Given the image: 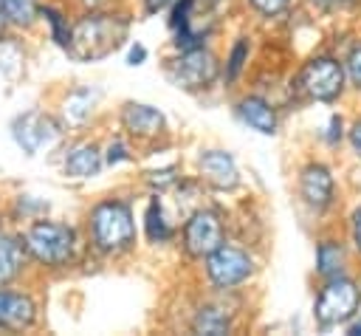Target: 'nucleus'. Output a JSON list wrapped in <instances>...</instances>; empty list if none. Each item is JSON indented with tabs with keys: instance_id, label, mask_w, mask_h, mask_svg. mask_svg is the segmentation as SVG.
Here are the masks:
<instances>
[{
	"instance_id": "473e14b6",
	"label": "nucleus",
	"mask_w": 361,
	"mask_h": 336,
	"mask_svg": "<svg viewBox=\"0 0 361 336\" xmlns=\"http://www.w3.org/2000/svg\"><path fill=\"white\" fill-rule=\"evenodd\" d=\"M172 0H144V8L149 11V14H155V11H161V8H166Z\"/></svg>"
},
{
	"instance_id": "bb28decb",
	"label": "nucleus",
	"mask_w": 361,
	"mask_h": 336,
	"mask_svg": "<svg viewBox=\"0 0 361 336\" xmlns=\"http://www.w3.org/2000/svg\"><path fill=\"white\" fill-rule=\"evenodd\" d=\"M124 158H127V147H124L121 141H113V144L107 147V161L116 164V161H124Z\"/></svg>"
},
{
	"instance_id": "c9c22d12",
	"label": "nucleus",
	"mask_w": 361,
	"mask_h": 336,
	"mask_svg": "<svg viewBox=\"0 0 361 336\" xmlns=\"http://www.w3.org/2000/svg\"><path fill=\"white\" fill-rule=\"evenodd\" d=\"M350 333H355V336H361V319H358L355 325H350Z\"/></svg>"
},
{
	"instance_id": "a878e982",
	"label": "nucleus",
	"mask_w": 361,
	"mask_h": 336,
	"mask_svg": "<svg viewBox=\"0 0 361 336\" xmlns=\"http://www.w3.org/2000/svg\"><path fill=\"white\" fill-rule=\"evenodd\" d=\"M175 178H178V175H175V169H161V172H152V178H149V181H152L158 189H164V186L175 184Z\"/></svg>"
},
{
	"instance_id": "f8f14e48",
	"label": "nucleus",
	"mask_w": 361,
	"mask_h": 336,
	"mask_svg": "<svg viewBox=\"0 0 361 336\" xmlns=\"http://www.w3.org/2000/svg\"><path fill=\"white\" fill-rule=\"evenodd\" d=\"M121 124L135 138H149L164 130V116L149 104H127L121 110Z\"/></svg>"
},
{
	"instance_id": "6e6552de",
	"label": "nucleus",
	"mask_w": 361,
	"mask_h": 336,
	"mask_svg": "<svg viewBox=\"0 0 361 336\" xmlns=\"http://www.w3.org/2000/svg\"><path fill=\"white\" fill-rule=\"evenodd\" d=\"M214 76H217V62L200 45L186 48L183 56L175 62V71H172V79L178 82V88H186V90L206 88V85H212Z\"/></svg>"
},
{
	"instance_id": "b1692460",
	"label": "nucleus",
	"mask_w": 361,
	"mask_h": 336,
	"mask_svg": "<svg viewBox=\"0 0 361 336\" xmlns=\"http://www.w3.org/2000/svg\"><path fill=\"white\" fill-rule=\"evenodd\" d=\"M347 73H350V79H353V85L361 90V42L350 51V56H347Z\"/></svg>"
},
{
	"instance_id": "ddd939ff",
	"label": "nucleus",
	"mask_w": 361,
	"mask_h": 336,
	"mask_svg": "<svg viewBox=\"0 0 361 336\" xmlns=\"http://www.w3.org/2000/svg\"><path fill=\"white\" fill-rule=\"evenodd\" d=\"M240 116H243V121H245L248 127H254V130H259V133H265V136H271V133L276 130V113H274V107H271L268 102H262L259 96L243 99V102H240Z\"/></svg>"
},
{
	"instance_id": "f3484780",
	"label": "nucleus",
	"mask_w": 361,
	"mask_h": 336,
	"mask_svg": "<svg viewBox=\"0 0 361 336\" xmlns=\"http://www.w3.org/2000/svg\"><path fill=\"white\" fill-rule=\"evenodd\" d=\"M34 302H31V296H25V294H11L8 291V311H6V328H11V330H23V328H28L31 322H34Z\"/></svg>"
},
{
	"instance_id": "39448f33",
	"label": "nucleus",
	"mask_w": 361,
	"mask_h": 336,
	"mask_svg": "<svg viewBox=\"0 0 361 336\" xmlns=\"http://www.w3.org/2000/svg\"><path fill=\"white\" fill-rule=\"evenodd\" d=\"M251 271H254L251 257L234 246H217L206 257V274L217 288H234V285L245 282L251 277Z\"/></svg>"
},
{
	"instance_id": "cd10ccee",
	"label": "nucleus",
	"mask_w": 361,
	"mask_h": 336,
	"mask_svg": "<svg viewBox=\"0 0 361 336\" xmlns=\"http://www.w3.org/2000/svg\"><path fill=\"white\" fill-rule=\"evenodd\" d=\"M353 240H355V248L361 251V206L353 212Z\"/></svg>"
},
{
	"instance_id": "412c9836",
	"label": "nucleus",
	"mask_w": 361,
	"mask_h": 336,
	"mask_svg": "<svg viewBox=\"0 0 361 336\" xmlns=\"http://www.w3.org/2000/svg\"><path fill=\"white\" fill-rule=\"evenodd\" d=\"M3 6H6L8 23H14V25H25V23H31L34 14H37L34 0H3Z\"/></svg>"
},
{
	"instance_id": "f03ea898",
	"label": "nucleus",
	"mask_w": 361,
	"mask_h": 336,
	"mask_svg": "<svg viewBox=\"0 0 361 336\" xmlns=\"http://www.w3.org/2000/svg\"><path fill=\"white\" fill-rule=\"evenodd\" d=\"M90 234H93L96 248H102L107 254L127 251L135 243V223H133L130 206L121 200L99 203L90 215Z\"/></svg>"
},
{
	"instance_id": "aec40b11",
	"label": "nucleus",
	"mask_w": 361,
	"mask_h": 336,
	"mask_svg": "<svg viewBox=\"0 0 361 336\" xmlns=\"http://www.w3.org/2000/svg\"><path fill=\"white\" fill-rule=\"evenodd\" d=\"M147 234H149L152 243H161V240L169 237V226H166V220H164V209H161L158 198H155V200L149 203V209H147Z\"/></svg>"
},
{
	"instance_id": "423d86ee",
	"label": "nucleus",
	"mask_w": 361,
	"mask_h": 336,
	"mask_svg": "<svg viewBox=\"0 0 361 336\" xmlns=\"http://www.w3.org/2000/svg\"><path fill=\"white\" fill-rule=\"evenodd\" d=\"M302 88L307 90V96L319 102H336L338 93L344 90V68L330 56H319L305 65Z\"/></svg>"
},
{
	"instance_id": "9d476101",
	"label": "nucleus",
	"mask_w": 361,
	"mask_h": 336,
	"mask_svg": "<svg viewBox=\"0 0 361 336\" xmlns=\"http://www.w3.org/2000/svg\"><path fill=\"white\" fill-rule=\"evenodd\" d=\"M197 169L203 175V181H209L217 189H234L240 181V172L234 167V158L223 150H206L197 158Z\"/></svg>"
},
{
	"instance_id": "4be33fe9",
	"label": "nucleus",
	"mask_w": 361,
	"mask_h": 336,
	"mask_svg": "<svg viewBox=\"0 0 361 336\" xmlns=\"http://www.w3.org/2000/svg\"><path fill=\"white\" fill-rule=\"evenodd\" d=\"M42 14H45V20H48V23H51V28H54V40H56L62 48H68L71 31H68V25L62 23V14H59V11H54V8H45Z\"/></svg>"
},
{
	"instance_id": "7c9ffc66",
	"label": "nucleus",
	"mask_w": 361,
	"mask_h": 336,
	"mask_svg": "<svg viewBox=\"0 0 361 336\" xmlns=\"http://www.w3.org/2000/svg\"><path fill=\"white\" fill-rule=\"evenodd\" d=\"M350 141H353V150L361 155V121L353 124V130H350Z\"/></svg>"
},
{
	"instance_id": "e433bc0d",
	"label": "nucleus",
	"mask_w": 361,
	"mask_h": 336,
	"mask_svg": "<svg viewBox=\"0 0 361 336\" xmlns=\"http://www.w3.org/2000/svg\"><path fill=\"white\" fill-rule=\"evenodd\" d=\"M85 6H96V3H102V0H82Z\"/></svg>"
},
{
	"instance_id": "f257e3e1",
	"label": "nucleus",
	"mask_w": 361,
	"mask_h": 336,
	"mask_svg": "<svg viewBox=\"0 0 361 336\" xmlns=\"http://www.w3.org/2000/svg\"><path fill=\"white\" fill-rule=\"evenodd\" d=\"M127 37V20L110 14H87L71 28L68 54L79 62H93L113 54Z\"/></svg>"
},
{
	"instance_id": "c85d7f7f",
	"label": "nucleus",
	"mask_w": 361,
	"mask_h": 336,
	"mask_svg": "<svg viewBox=\"0 0 361 336\" xmlns=\"http://www.w3.org/2000/svg\"><path fill=\"white\" fill-rule=\"evenodd\" d=\"M338 138H341V119H338V116H333V119H330V133H327V141H330V144H336Z\"/></svg>"
},
{
	"instance_id": "2eb2a0df",
	"label": "nucleus",
	"mask_w": 361,
	"mask_h": 336,
	"mask_svg": "<svg viewBox=\"0 0 361 336\" xmlns=\"http://www.w3.org/2000/svg\"><path fill=\"white\" fill-rule=\"evenodd\" d=\"M23 268V246L17 237L0 234V285H8Z\"/></svg>"
},
{
	"instance_id": "c756f323",
	"label": "nucleus",
	"mask_w": 361,
	"mask_h": 336,
	"mask_svg": "<svg viewBox=\"0 0 361 336\" xmlns=\"http://www.w3.org/2000/svg\"><path fill=\"white\" fill-rule=\"evenodd\" d=\"M313 3H319V6L327 8V11H336V8H347L353 0H313Z\"/></svg>"
},
{
	"instance_id": "4468645a",
	"label": "nucleus",
	"mask_w": 361,
	"mask_h": 336,
	"mask_svg": "<svg viewBox=\"0 0 361 336\" xmlns=\"http://www.w3.org/2000/svg\"><path fill=\"white\" fill-rule=\"evenodd\" d=\"M99 167H102V155L93 144H79L65 158V172L73 178H90L99 172Z\"/></svg>"
},
{
	"instance_id": "9b49d317",
	"label": "nucleus",
	"mask_w": 361,
	"mask_h": 336,
	"mask_svg": "<svg viewBox=\"0 0 361 336\" xmlns=\"http://www.w3.org/2000/svg\"><path fill=\"white\" fill-rule=\"evenodd\" d=\"M299 192L310 209H327L333 200V175L322 164H310L302 169Z\"/></svg>"
},
{
	"instance_id": "7ed1b4c3",
	"label": "nucleus",
	"mask_w": 361,
	"mask_h": 336,
	"mask_svg": "<svg viewBox=\"0 0 361 336\" xmlns=\"http://www.w3.org/2000/svg\"><path fill=\"white\" fill-rule=\"evenodd\" d=\"M25 251L42 263V265H65L71 257H73V248H76V234L73 229L62 226V223H54V220H37L28 226L25 237Z\"/></svg>"
},
{
	"instance_id": "5701e85b",
	"label": "nucleus",
	"mask_w": 361,
	"mask_h": 336,
	"mask_svg": "<svg viewBox=\"0 0 361 336\" xmlns=\"http://www.w3.org/2000/svg\"><path fill=\"white\" fill-rule=\"evenodd\" d=\"M248 56V42L245 40H240L237 45H234V51H231V56H228V71H226V76L228 79H234L237 73H240V68H243V59Z\"/></svg>"
},
{
	"instance_id": "20e7f679",
	"label": "nucleus",
	"mask_w": 361,
	"mask_h": 336,
	"mask_svg": "<svg viewBox=\"0 0 361 336\" xmlns=\"http://www.w3.org/2000/svg\"><path fill=\"white\" fill-rule=\"evenodd\" d=\"M358 302H361L358 285L344 277H333L316 296L313 316L319 325H338V322L353 319V313L358 311Z\"/></svg>"
},
{
	"instance_id": "f704fd0d",
	"label": "nucleus",
	"mask_w": 361,
	"mask_h": 336,
	"mask_svg": "<svg viewBox=\"0 0 361 336\" xmlns=\"http://www.w3.org/2000/svg\"><path fill=\"white\" fill-rule=\"evenodd\" d=\"M8 23V17H6V6H3V0H0V34H3V25Z\"/></svg>"
},
{
	"instance_id": "dca6fc26",
	"label": "nucleus",
	"mask_w": 361,
	"mask_h": 336,
	"mask_svg": "<svg viewBox=\"0 0 361 336\" xmlns=\"http://www.w3.org/2000/svg\"><path fill=\"white\" fill-rule=\"evenodd\" d=\"M341 268H344V248L333 240H324L316 251V271L333 280V277H341Z\"/></svg>"
},
{
	"instance_id": "393cba45",
	"label": "nucleus",
	"mask_w": 361,
	"mask_h": 336,
	"mask_svg": "<svg viewBox=\"0 0 361 336\" xmlns=\"http://www.w3.org/2000/svg\"><path fill=\"white\" fill-rule=\"evenodd\" d=\"M251 6L259 11V14H279L285 6H288V0H251Z\"/></svg>"
},
{
	"instance_id": "6ab92c4d",
	"label": "nucleus",
	"mask_w": 361,
	"mask_h": 336,
	"mask_svg": "<svg viewBox=\"0 0 361 336\" xmlns=\"http://www.w3.org/2000/svg\"><path fill=\"white\" fill-rule=\"evenodd\" d=\"M96 96H99L96 90H73L65 102V121L68 124H85V119L93 110Z\"/></svg>"
},
{
	"instance_id": "0eeeda50",
	"label": "nucleus",
	"mask_w": 361,
	"mask_h": 336,
	"mask_svg": "<svg viewBox=\"0 0 361 336\" xmlns=\"http://www.w3.org/2000/svg\"><path fill=\"white\" fill-rule=\"evenodd\" d=\"M183 246L192 257H209L217 246H223V223L214 212L200 209L189 217L183 229Z\"/></svg>"
},
{
	"instance_id": "2f4dec72",
	"label": "nucleus",
	"mask_w": 361,
	"mask_h": 336,
	"mask_svg": "<svg viewBox=\"0 0 361 336\" xmlns=\"http://www.w3.org/2000/svg\"><path fill=\"white\" fill-rule=\"evenodd\" d=\"M144 56H147L144 45H133V48H130V65H141Z\"/></svg>"
},
{
	"instance_id": "72a5a7b5",
	"label": "nucleus",
	"mask_w": 361,
	"mask_h": 336,
	"mask_svg": "<svg viewBox=\"0 0 361 336\" xmlns=\"http://www.w3.org/2000/svg\"><path fill=\"white\" fill-rule=\"evenodd\" d=\"M6 311H8V291H0V325L6 328Z\"/></svg>"
},
{
	"instance_id": "a211bd4d",
	"label": "nucleus",
	"mask_w": 361,
	"mask_h": 336,
	"mask_svg": "<svg viewBox=\"0 0 361 336\" xmlns=\"http://www.w3.org/2000/svg\"><path fill=\"white\" fill-rule=\"evenodd\" d=\"M228 325H231L228 313H226L223 308H212V305H209V308H200L197 316H195V322H192V328H195L197 333H209V336L226 333Z\"/></svg>"
},
{
	"instance_id": "1a4fd4ad",
	"label": "nucleus",
	"mask_w": 361,
	"mask_h": 336,
	"mask_svg": "<svg viewBox=\"0 0 361 336\" xmlns=\"http://www.w3.org/2000/svg\"><path fill=\"white\" fill-rule=\"evenodd\" d=\"M56 136H59L56 124L42 113H25L14 121V138L28 155L39 152L42 147H51L56 141Z\"/></svg>"
}]
</instances>
